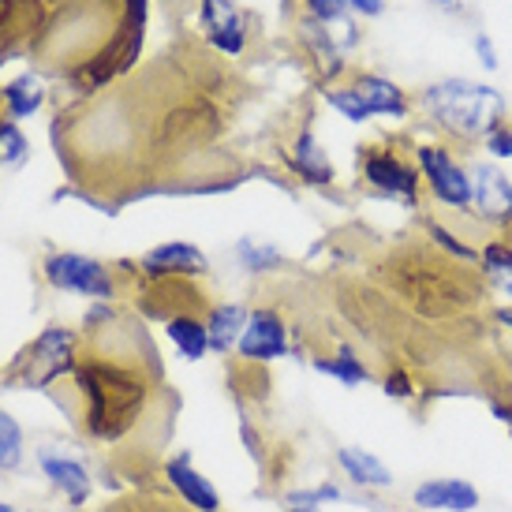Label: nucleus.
Returning <instances> with one entry per match:
<instances>
[{
  "label": "nucleus",
  "instance_id": "obj_1",
  "mask_svg": "<svg viewBox=\"0 0 512 512\" xmlns=\"http://www.w3.org/2000/svg\"><path fill=\"white\" fill-rule=\"evenodd\" d=\"M79 393L86 404V434L94 438H120L139 419L146 404V385L131 367H113L105 359H86L75 367Z\"/></svg>",
  "mask_w": 512,
  "mask_h": 512
},
{
  "label": "nucleus",
  "instance_id": "obj_2",
  "mask_svg": "<svg viewBox=\"0 0 512 512\" xmlns=\"http://www.w3.org/2000/svg\"><path fill=\"white\" fill-rule=\"evenodd\" d=\"M423 109L434 124L453 131L460 139H486L490 131L501 128L505 98L501 90L471 79H441L423 90Z\"/></svg>",
  "mask_w": 512,
  "mask_h": 512
},
{
  "label": "nucleus",
  "instance_id": "obj_3",
  "mask_svg": "<svg viewBox=\"0 0 512 512\" xmlns=\"http://www.w3.org/2000/svg\"><path fill=\"white\" fill-rule=\"evenodd\" d=\"M415 165H419L423 180H427V191L441 202V206L468 214V210H471L468 169H464V165H460V161H456L445 146L423 143L419 150H415Z\"/></svg>",
  "mask_w": 512,
  "mask_h": 512
},
{
  "label": "nucleus",
  "instance_id": "obj_4",
  "mask_svg": "<svg viewBox=\"0 0 512 512\" xmlns=\"http://www.w3.org/2000/svg\"><path fill=\"white\" fill-rule=\"evenodd\" d=\"M471 180V214L486 225H512V180L490 161L464 165Z\"/></svg>",
  "mask_w": 512,
  "mask_h": 512
},
{
  "label": "nucleus",
  "instance_id": "obj_5",
  "mask_svg": "<svg viewBox=\"0 0 512 512\" xmlns=\"http://www.w3.org/2000/svg\"><path fill=\"white\" fill-rule=\"evenodd\" d=\"M72 348L75 333L72 329H45L38 341L27 348V356L19 359V382L23 385H49L60 378L64 370H72Z\"/></svg>",
  "mask_w": 512,
  "mask_h": 512
},
{
  "label": "nucleus",
  "instance_id": "obj_6",
  "mask_svg": "<svg viewBox=\"0 0 512 512\" xmlns=\"http://www.w3.org/2000/svg\"><path fill=\"white\" fill-rule=\"evenodd\" d=\"M45 277H49V285L68 288V292H79V296H90V299L116 296L113 273L105 270L101 262L83 255H53L45 262Z\"/></svg>",
  "mask_w": 512,
  "mask_h": 512
},
{
  "label": "nucleus",
  "instance_id": "obj_7",
  "mask_svg": "<svg viewBox=\"0 0 512 512\" xmlns=\"http://www.w3.org/2000/svg\"><path fill=\"white\" fill-rule=\"evenodd\" d=\"M359 172H363V180H367L374 191H382V195H393V199L408 202V206L419 199V172H415L404 157L393 154V150H363Z\"/></svg>",
  "mask_w": 512,
  "mask_h": 512
},
{
  "label": "nucleus",
  "instance_id": "obj_8",
  "mask_svg": "<svg viewBox=\"0 0 512 512\" xmlns=\"http://www.w3.org/2000/svg\"><path fill=\"white\" fill-rule=\"evenodd\" d=\"M412 505L419 512H475L483 505V494H479V486L460 475H438V479H423L415 486Z\"/></svg>",
  "mask_w": 512,
  "mask_h": 512
},
{
  "label": "nucleus",
  "instance_id": "obj_9",
  "mask_svg": "<svg viewBox=\"0 0 512 512\" xmlns=\"http://www.w3.org/2000/svg\"><path fill=\"white\" fill-rule=\"evenodd\" d=\"M240 356L255 359V363H270L288 352V329L277 311H251L247 326L240 333Z\"/></svg>",
  "mask_w": 512,
  "mask_h": 512
},
{
  "label": "nucleus",
  "instance_id": "obj_10",
  "mask_svg": "<svg viewBox=\"0 0 512 512\" xmlns=\"http://www.w3.org/2000/svg\"><path fill=\"white\" fill-rule=\"evenodd\" d=\"M165 479L172 483V490L184 498V505H191L195 512H221V498H217L214 483L195 471L191 453H176L165 464Z\"/></svg>",
  "mask_w": 512,
  "mask_h": 512
},
{
  "label": "nucleus",
  "instance_id": "obj_11",
  "mask_svg": "<svg viewBox=\"0 0 512 512\" xmlns=\"http://www.w3.org/2000/svg\"><path fill=\"white\" fill-rule=\"evenodd\" d=\"M337 464L348 475V483H356L359 490H393V471L378 453L359 449V445H341L337 449Z\"/></svg>",
  "mask_w": 512,
  "mask_h": 512
},
{
  "label": "nucleus",
  "instance_id": "obj_12",
  "mask_svg": "<svg viewBox=\"0 0 512 512\" xmlns=\"http://www.w3.org/2000/svg\"><path fill=\"white\" fill-rule=\"evenodd\" d=\"M202 23H206V34H210V42L228 53V57H236L243 53V23L236 8L228 4V0H202Z\"/></svg>",
  "mask_w": 512,
  "mask_h": 512
},
{
  "label": "nucleus",
  "instance_id": "obj_13",
  "mask_svg": "<svg viewBox=\"0 0 512 512\" xmlns=\"http://www.w3.org/2000/svg\"><path fill=\"white\" fill-rule=\"evenodd\" d=\"M143 270L150 277H169V273L195 277V273H206V258L195 243H161V247L143 255Z\"/></svg>",
  "mask_w": 512,
  "mask_h": 512
},
{
  "label": "nucleus",
  "instance_id": "obj_14",
  "mask_svg": "<svg viewBox=\"0 0 512 512\" xmlns=\"http://www.w3.org/2000/svg\"><path fill=\"white\" fill-rule=\"evenodd\" d=\"M356 90L363 105L370 109V116H393V120L408 116V94L393 79H385V75H359Z\"/></svg>",
  "mask_w": 512,
  "mask_h": 512
},
{
  "label": "nucleus",
  "instance_id": "obj_15",
  "mask_svg": "<svg viewBox=\"0 0 512 512\" xmlns=\"http://www.w3.org/2000/svg\"><path fill=\"white\" fill-rule=\"evenodd\" d=\"M42 471L49 475V483L57 486L68 501H75V505H83V501L90 498V471H86L79 460L45 453L42 456Z\"/></svg>",
  "mask_w": 512,
  "mask_h": 512
},
{
  "label": "nucleus",
  "instance_id": "obj_16",
  "mask_svg": "<svg viewBox=\"0 0 512 512\" xmlns=\"http://www.w3.org/2000/svg\"><path fill=\"white\" fill-rule=\"evenodd\" d=\"M247 318H251V311H247L243 303H221V307H214V311H210V322H206L210 348H214V352L236 348L243 326H247Z\"/></svg>",
  "mask_w": 512,
  "mask_h": 512
},
{
  "label": "nucleus",
  "instance_id": "obj_17",
  "mask_svg": "<svg viewBox=\"0 0 512 512\" xmlns=\"http://www.w3.org/2000/svg\"><path fill=\"white\" fill-rule=\"evenodd\" d=\"M292 169L314 187H326L333 184V161L326 157V150L314 143L311 131H303L296 139V150H292Z\"/></svg>",
  "mask_w": 512,
  "mask_h": 512
},
{
  "label": "nucleus",
  "instance_id": "obj_18",
  "mask_svg": "<svg viewBox=\"0 0 512 512\" xmlns=\"http://www.w3.org/2000/svg\"><path fill=\"white\" fill-rule=\"evenodd\" d=\"M169 341L191 363H199L210 352V333H206V326H202L195 314H176V318H169Z\"/></svg>",
  "mask_w": 512,
  "mask_h": 512
},
{
  "label": "nucleus",
  "instance_id": "obj_19",
  "mask_svg": "<svg viewBox=\"0 0 512 512\" xmlns=\"http://www.w3.org/2000/svg\"><path fill=\"white\" fill-rule=\"evenodd\" d=\"M314 370H322V374H329V378H337L344 385H367L374 378L370 367L352 348H337V356H318L314 359Z\"/></svg>",
  "mask_w": 512,
  "mask_h": 512
},
{
  "label": "nucleus",
  "instance_id": "obj_20",
  "mask_svg": "<svg viewBox=\"0 0 512 512\" xmlns=\"http://www.w3.org/2000/svg\"><path fill=\"white\" fill-rule=\"evenodd\" d=\"M479 266H483L486 281L494 288H501L505 296H512V247L509 243H486L483 251H479Z\"/></svg>",
  "mask_w": 512,
  "mask_h": 512
},
{
  "label": "nucleus",
  "instance_id": "obj_21",
  "mask_svg": "<svg viewBox=\"0 0 512 512\" xmlns=\"http://www.w3.org/2000/svg\"><path fill=\"white\" fill-rule=\"evenodd\" d=\"M337 501H348V498H344L341 486H333V483L303 486V490H292V494H285L288 512H322V505H337Z\"/></svg>",
  "mask_w": 512,
  "mask_h": 512
},
{
  "label": "nucleus",
  "instance_id": "obj_22",
  "mask_svg": "<svg viewBox=\"0 0 512 512\" xmlns=\"http://www.w3.org/2000/svg\"><path fill=\"white\" fill-rule=\"evenodd\" d=\"M30 12L38 15V0H0V49L19 38V27L30 23Z\"/></svg>",
  "mask_w": 512,
  "mask_h": 512
},
{
  "label": "nucleus",
  "instance_id": "obj_23",
  "mask_svg": "<svg viewBox=\"0 0 512 512\" xmlns=\"http://www.w3.org/2000/svg\"><path fill=\"white\" fill-rule=\"evenodd\" d=\"M4 101H8L12 116H30L42 105V90H38V83H34L30 75H23V79H15V83L4 86Z\"/></svg>",
  "mask_w": 512,
  "mask_h": 512
},
{
  "label": "nucleus",
  "instance_id": "obj_24",
  "mask_svg": "<svg viewBox=\"0 0 512 512\" xmlns=\"http://www.w3.org/2000/svg\"><path fill=\"white\" fill-rule=\"evenodd\" d=\"M326 101L344 116V120H352V124H367L370 120V109L363 105L356 86H337V90H329Z\"/></svg>",
  "mask_w": 512,
  "mask_h": 512
},
{
  "label": "nucleus",
  "instance_id": "obj_25",
  "mask_svg": "<svg viewBox=\"0 0 512 512\" xmlns=\"http://www.w3.org/2000/svg\"><path fill=\"white\" fill-rule=\"evenodd\" d=\"M23 460V430L8 412H0V468H15Z\"/></svg>",
  "mask_w": 512,
  "mask_h": 512
},
{
  "label": "nucleus",
  "instance_id": "obj_26",
  "mask_svg": "<svg viewBox=\"0 0 512 512\" xmlns=\"http://www.w3.org/2000/svg\"><path fill=\"white\" fill-rule=\"evenodd\" d=\"M427 232H430V240L438 243L445 255H453V258H460V262H479V251L475 247H468V243L460 240V236H453L445 225H438V221H430L427 225Z\"/></svg>",
  "mask_w": 512,
  "mask_h": 512
},
{
  "label": "nucleus",
  "instance_id": "obj_27",
  "mask_svg": "<svg viewBox=\"0 0 512 512\" xmlns=\"http://www.w3.org/2000/svg\"><path fill=\"white\" fill-rule=\"evenodd\" d=\"M236 251H240V262L251 273H266V270H273V266L281 262V255H277L273 247H258V243H251V240H243Z\"/></svg>",
  "mask_w": 512,
  "mask_h": 512
},
{
  "label": "nucleus",
  "instance_id": "obj_28",
  "mask_svg": "<svg viewBox=\"0 0 512 512\" xmlns=\"http://www.w3.org/2000/svg\"><path fill=\"white\" fill-rule=\"evenodd\" d=\"M385 397H393V400H412L415 397V382L408 378V370L404 367H393L389 374H385Z\"/></svg>",
  "mask_w": 512,
  "mask_h": 512
},
{
  "label": "nucleus",
  "instance_id": "obj_29",
  "mask_svg": "<svg viewBox=\"0 0 512 512\" xmlns=\"http://www.w3.org/2000/svg\"><path fill=\"white\" fill-rule=\"evenodd\" d=\"M486 146V154H494V157H512V124H501L498 131H490L483 139Z\"/></svg>",
  "mask_w": 512,
  "mask_h": 512
},
{
  "label": "nucleus",
  "instance_id": "obj_30",
  "mask_svg": "<svg viewBox=\"0 0 512 512\" xmlns=\"http://www.w3.org/2000/svg\"><path fill=\"white\" fill-rule=\"evenodd\" d=\"M307 8H311L314 19H322V23H341L344 19V0H307Z\"/></svg>",
  "mask_w": 512,
  "mask_h": 512
},
{
  "label": "nucleus",
  "instance_id": "obj_31",
  "mask_svg": "<svg viewBox=\"0 0 512 512\" xmlns=\"http://www.w3.org/2000/svg\"><path fill=\"white\" fill-rule=\"evenodd\" d=\"M475 53H479V60H483V68H498V49H494V42H490V34H475Z\"/></svg>",
  "mask_w": 512,
  "mask_h": 512
},
{
  "label": "nucleus",
  "instance_id": "obj_32",
  "mask_svg": "<svg viewBox=\"0 0 512 512\" xmlns=\"http://www.w3.org/2000/svg\"><path fill=\"white\" fill-rule=\"evenodd\" d=\"M490 415H494L501 427L512 434V400H498V397H494V400H490Z\"/></svg>",
  "mask_w": 512,
  "mask_h": 512
},
{
  "label": "nucleus",
  "instance_id": "obj_33",
  "mask_svg": "<svg viewBox=\"0 0 512 512\" xmlns=\"http://www.w3.org/2000/svg\"><path fill=\"white\" fill-rule=\"evenodd\" d=\"M344 4L359 15H382L385 12V0H344Z\"/></svg>",
  "mask_w": 512,
  "mask_h": 512
},
{
  "label": "nucleus",
  "instance_id": "obj_34",
  "mask_svg": "<svg viewBox=\"0 0 512 512\" xmlns=\"http://www.w3.org/2000/svg\"><path fill=\"white\" fill-rule=\"evenodd\" d=\"M494 318H498L505 329H512V307H498V311H494Z\"/></svg>",
  "mask_w": 512,
  "mask_h": 512
},
{
  "label": "nucleus",
  "instance_id": "obj_35",
  "mask_svg": "<svg viewBox=\"0 0 512 512\" xmlns=\"http://www.w3.org/2000/svg\"><path fill=\"white\" fill-rule=\"evenodd\" d=\"M150 512H169V505H165V501H161V505H157V501H150Z\"/></svg>",
  "mask_w": 512,
  "mask_h": 512
},
{
  "label": "nucleus",
  "instance_id": "obj_36",
  "mask_svg": "<svg viewBox=\"0 0 512 512\" xmlns=\"http://www.w3.org/2000/svg\"><path fill=\"white\" fill-rule=\"evenodd\" d=\"M0 512H15V509H12V505H0Z\"/></svg>",
  "mask_w": 512,
  "mask_h": 512
}]
</instances>
